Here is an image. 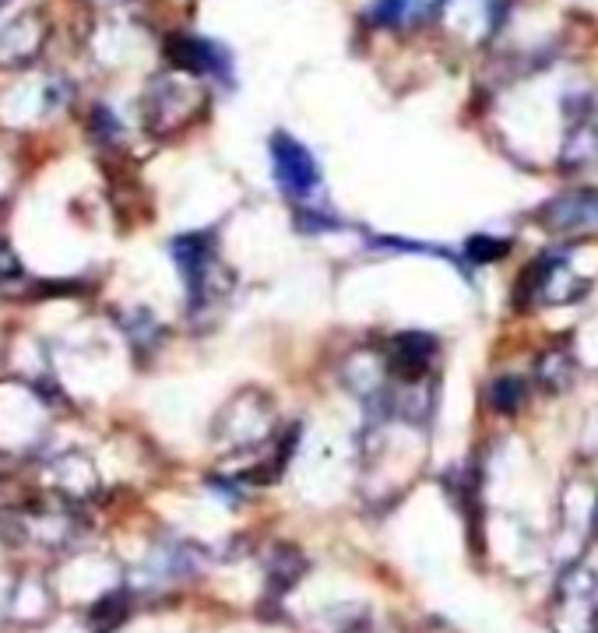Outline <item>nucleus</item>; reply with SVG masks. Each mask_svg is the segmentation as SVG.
<instances>
[{
  "instance_id": "obj_1",
  "label": "nucleus",
  "mask_w": 598,
  "mask_h": 633,
  "mask_svg": "<svg viewBox=\"0 0 598 633\" xmlns=\"http://www.w3.org/2000/svg\"><path fill=\"white\" fill-rule=\"evenodd\" d=\"M271 166H275L279 187L293 197V201H300V208L306 205V197L320 187L317 159L311 155L306 144H300L293 134H285V131H279L275 138H271Z\"/></svg>"
},
{
  "instance_id": "obj_2",
  "label": "nucleus",
  "mask_w": 598,
  "mask_h": 633,
  "mask_svg": "<svg viewBox=\"0 0 598 633\" xmlns=\"http://www.w3.org/2000/svg\"><path fill=\"white\" fill-rule=\"evenodd\" d=\"M173 261L180 279H184L191 303L208 299V279L215 271V237L211 232H187V237L173 240Z\"/></svg>"
},
{
  "instance_id": "obj_3",
  "label": "nucleus",
  "mask_w": 598,
  "mask_h": 633,
  "mask_svg": "<svg viewBox=\"0 0 598 633\" xmlns=\"http://www.w3.org/2000/svg\"><path fill=\"white\" fill-rule=\"evenodd\" d=\"M166 53L173 67L187 70V75H205V78H229V50L219 46L205 35H187L180 32L166 43Z\"/></svg>"
},
{
  "instance_id": "obj_4",
  "label": "nucleus",
  "mask_w": 598,
  "mask_h": 633,
  "mask_svg": "<svg viewBox=\"0 0 598 633\" xmlns=\"http://www.w3.org/2000/svg\"><path fill=\"white\" fill-rule=\"evenodd\" d=\"M444 0H373L367 22L391 32H415L441 14Z\"/></svg>"
},
{
  "instance_id": "obj_5",
  "label": "nucleus",
  "mask_w": 598,
  "mask_h": 633,
  "mask_svg": "<svg viewBox=\"0 0 598 633\" xmlns=\"http://www.w3.org/2000/svg\"><path fill=\"white\" fill-rule=\"evenodd\" d=\"M542 222L556 232H581L598 226V190H570L546 205Z\"/></svg>"
},
{
  "instance_id": "obj_6",
  "label": "nucleus",
  "mask_w": 598,
  "mask_h": 633,
  "mask_svg": "<svg viewBox=\"0 0 598 633\" xmlns=\"http://www.w3.org/2000/svg\"><path fill=\"white\" fill-rule=\"evenodd\" d=\"M433 356H437V341L430 335H402L394 338V349H391V373L412 384V380L426 376Z\"/></svg>"
},
{
  "instance_id": "obj_7",
  "label": "nucleus",
  "mask_w": 598,
  "mask_h": 633,
  "mask_svg": "<svg viewBox=\"0 0 598 633\" xmlns=\"http://www.w3.org/2000/svg\"><path fill=\"white\" fill-rule=\"evenodd\" d=\"M535 376L546 391H564L574 380V356L567 346H553L535 359Z\"/></svg>"
},
{
  "instance_id": "obj_8",
  "label": "nucleus",
  "mask_w": 598,
  "mask_h": 633,
  "mask_svg": "<svg viewBox=\"0 0 598 633\" xmlns=\"http://www.w3.org/2000/svg\"><path fill=\"white\" fill-rule=\"evenodd\" d=\"M524 394H529V388H524V380L518 373L497 376L493 384H489V391H486L489 405H493L497 412H518L521 402H524Z\"/></svg>"
},
{
  "instance_id": "obj_9",
  "label": "nucleus",
  "mask_w": 598,
  "mask_h": 633,
  "mask_svg": "<svg viewBox=\"0 0 598 633\" xmlns=\"http://www.w3.org/2000/svg\"><path fill=\"white\" fill-rule=\"evenodd\" d=\"M507 253V243L503 240H493V237H476L468 240V258H472L476 264H493L500 261Z\"/></svg>"
}]
</instances>
